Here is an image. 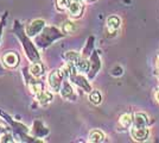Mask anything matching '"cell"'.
Returning <instances> with one entry per match:
<instances>
[{
    "instance_id": "obj_8",
    "label": "cell",
    "mask_w": 159,
    "mask_h": 143,
    "mask_svg": "<svg viewBox=\"0 0 159 143\" xmlns=\"http://www.w3.org/2000/svg\"><path fill=\"white\" fill-rule=\"evenodd\" d=\"M147 125V117L144 113H137L133 119V126L137 128H145Z\"/></svg>"
},
{
    "instance_id": "obj_21",
    "label": "cell",
    "mask_w": 159,
    "mask_h": 143,
    "mask_svg": "<svg viewBox=\"0 0 159 143\" xmlns=\"http://www.w3.org/2000/svg\"><path fill=\"white\" fill-rule=\"evenodd\" d=\"M74 1H80V0H74Z\"/></svg>"
},
{
    "instance_id": "obj_10",
    "label": "cell",
    "mask_w": 159,
    "mask_h": 143,
    "mask_svg": "<svg viewBox=\"0 0 159 143\" xmlns=\"http://www.w3.org/2000/svg\"><path fill=\"white\" fill-rule=\"evenodd\" d=\"M74 64H75V67L79 72H87L89 69V62L87 61L86 59H82L81 56L76 60V62Z\"/></svg>"
},
{
    "instance_id": "obj_20",
    "label": "cell",
    "mask_w": 159,
    "mask_h": 143,
    "mask_svg": "<svg viewBox=\"0 0 159 143\" xmlns=\"http://www.w3.org/2000/svg\"><path fill=\"white\" fill-rule=\"evenodd\" d=\"M154 98H156V100L159 102V88L156 91V93H154Z\"/></svg>"
},
{
    "instance_id": "obj_13",
    "label": "cell",
    "mask_w": 159,
    "mask_h": 143,
    "mask_svg": "<svg viewBox=\"0 0 159 143\" xmlns=\"http://www.w3.org/2000/svg\"><path fill=\"white\" fill-rule=\"evenodd\" d=\"M62 30L64 34H71L76 30V25L73 21H66L63 25H62Z\"/></svg>"
},
{
    "instance_id": "obj_11",
    "label": "cell",
    "mask_w": 159,
    "mask_h": 143,
    "mask_svg": "<svg viewBox=\"0 0 159 143\" xmlns=\"http://www.w3.org/2000/svg\"><path fill=\"white\" fill-rule=\"evenodd\" d=\"M30 73H31L33 76H36V78H39L40 75H43V73H44V68H43L42 63H39V62H34L32 66L30 67Z\"/></svg>"
},
{
    "instance_id": "obj_12",
    "label": "cell",
    "mask_w": 159,
    "mask_h": 143,
    "mask_svg": "<svg viewBox=\"0 0 159 143\" xmlns=\"http://www.w3.org/2000/svg\"><path fill=\"white\" fill-rule=\"evenodd\" d=\"M120 124H121V126L122 128H128V126H131L133 123V118H132V115L131 113H124L122 116L120 117Z\"/></svg>"
},
{
    "instance_id": "obj_5",
    "label": "cell",
    "mask_w": 159,
    "mask_h": 143,
    "mask_svg": "<svg viewBox=\"0 0 159 143\" xmlns=\"http://www.w3.org/2000/svg\"><path fill=\"white\" fill-rule=\"evenodd\" d=\"M68 10H69V14L71 17H80L82 11H83V6H82V4L80 1H73L69 5Z\"/></svg>"
},
{
    "instance_id": "obj_16",
    "label": "cell",
    "mask_w": 159,
    "mask_h": 143,
    "mask_svg": "<svg viewBox=\"0 0 159 143\" xmlns=\"http://www.w3.org/2000/svg\"><path fill=\"white\" fill-rule=\"evenodd\" d=\"M69 5H70V0H56V6H57V10L60 11L68 8Z\"/></svg>"
},
{
    "instance_id": "obj_22",
    "label": "cell",
    "mask_w": 159,
    "mask_h": 143,
    "mask_svg": "<svg viewBox=\"0 0 159 143\" xmlns=\"http://www.w3.org/2000/svg\"><path fill=\"white\" fill-rule=\"evenodd\" d=\"M89 1H92V0H89Z\"/></svg>"
},
{
    "instance_id": "obj_2",
    "label": "cell",
    "mask_w": 159,
    "mask_h": 143,
    "mask_svg": "<svg viewBox=\"0 0 159 143\" xmlns=\"http://www.w3.org/2000/svg\"><path fill=\"white\" fill-rule=\"evenodd\" d=\"M2 63L8 68H16L19 63V57L16 53H7L2 56Z\"/></svg>"
},
{
    "instance_id": "obj_18",
    "label": "cell",
    "mask_w": 159,
    "mask_h": 143,
    "mask_svg": "<svg viewBox=\"0 0 159 143\" xmlns=\"http://www.w3.org/2000/svg\"><path fill=\"white\" fill-rule=\"evenodd\" d=\"M31 92H33V93H39L40 91H43V85L42 83H32L31 85Z\"/></svg>"
},
{
    "instance_id": "obj_4",
    "label": "cell",
    "mask_w": 159,
    "mask_h": 143,
    "mask_svg": "<svg viewBox=\"0 0 159 143\" xmlns=\"http://www.w3.org/2000/svg\"><path fill=\"white\" fill-rule=\"evenodd\" d=\"M131 135L135 141H144L148 136V129L147 128H137L133 126L131 129Z\"/></svg>"
},
{
    "instance_id": "obj_14",
    "label": "cell",
    "mask_w": 159,
    "mask_h": 143,
    "mask_svg": "<svg viewBox=\"0 0 159 143\" xmlns=\"http://www.w3.org/2000/svg\"><path fill=\"white\" fill-rule=\"evenodd\" d=\"M89 100L95 104V105H99L101 100H102V97H101V93L99 91H93L90 94H89Z\"/></svg>"
},
{
    "instance_id": "obj_3",
    "label": "cell",
    "mask_w": 159,
    "mask_h": 143,
    "mask_svg": "<svg viewBox=\"0 0 159 143\" xmlns=\"http://www.w3.org/2000/svg\"><path fill=\"white\" fill-rule=\"evenodd\" d=\"M44 24H45V21H42V19H36V21H33L31 24L27 25L26 34L29 35V36H34V35H37L40 30L44 27Z\"/></svg>"
},
{
    "instance_id": "obj_15",
    "label": "cell",
    "mask_w": 159,
    "mask_h": 143,
    "mask_svg": "<svg viewBox=\"0 0 159 143\" xmlns=\"http://www.w3.org/2000/svg\"><path fill=\"white\" fill-rule=\"evenodd\" d=\"M73 94H74V92H73L71 86H70L68 82H64V83H63V88H62V95H63L64 98H70Z\"/></svg>"
},
{
    "instance_id": "obj_19",
    "label": "cell",
    "mask_w": 159,
    "mask_h": 143,
    "mask_svg": "<svg viewBox=\"0 0 159 143\" xmlns=\"http://www.w3.org/2000/svg\"><path fill=\"white\" fill-rule=\"evenodd\" d=\"M0 141H1V142H14L13 138H12V136H11V135H8V134H6V135H2V136H1V138H0Z\"/></svg>"
},
{
    "instance_id": "obj_1",
    "label": "cell",
    "mask_w": 159,
    "mask_h": 143,
    "mask_svg": "<svg viewBox=\"0 0 159 143\" xmlns=\"http://www.w3.org/2000/svg\"><path fill=\"white\" fill-rule=\"evenodd\" d=\"M62 72L60 70H52L50 74H49V78H48V81H49V85L50 87L55 91V92H58L61 89V85H62Z\"/></svg>"
},
{
    "instance_id": "obj_7",
    "label": "cell",
    "mask_w": 159,
    "mask_h": 143,
    "mask_svg": "<svg viewBox=\"0 0 159 143\" xmlns=\"http://www.w3.org/2000/svg\"><path fill=\"white\" fill-rule=\"evenodd\" d=\"M37 100L40 105H48L49 102H52V94L47 91H40L39 93H37Z\"/></svg>"
},
{
    "instance_id": "obj_17",
    "label": "cell",
    "mask_w": 159,
    "mask_h": 143,
    "mask_svg": "<svg viewBox=\"0 0 159 143\" xmlns=\"http://www.w3.org/2000/svg\"><path fill=\"white\" fill-rule=\"evenodd\" d=\"M80 57V55L76 53V51H68L66 54V59L68 60V61L73 62V63H75L76 62V60Z\"/></svg>"
},
{
    "instance_id": "obj_9",
    "label": "cell",
    "mask_w": 159,
    "mask_h": 143,
    "mask_svg": "<svg viewBox=\"0 0 159 143\" xmlns=\"http://www.w3.org/2000/svg\"><path fill=\"white\" fill-rule=\"evenodd\" d=\"M105 140V134L101 130H93L89 134V142H102Z\"/></svg>"
},
{
    "instance_id": "obj_6",
    "label": "cell",
    "mask_w": 159,
    "mask_h": 143,
    "mask_svg": "<svg viewBox=\"0 0 159 143\" xmlns=\"http://www.w3.org/2000/svg\"><path fill=\"white\" fill-rule=\"evenodd\" d=\"M119 27H120V19L118 17L112 16V17H109L107 19V29H108L109 32H112V34L116 32Z\"/></svg>"
}]
</instances>
